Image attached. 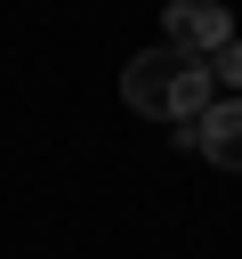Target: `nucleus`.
Segmentation results:
<instances>
[{
  "mask_svg": "<svg viewBox=\"0 0 242 259\" xmlns=\"http://www.w3.org/2000/svg\"><path fill=\"white\" fill-rule=\"evenodd\" d=\"M121 105L194 130V121L210 113V65H194V57H177V49H145V57L121 65Z\"/></svg>",
  "mask_w": 242,
  "mask_h": 259,
  "instance_id": "nucleus-1",
  "label": "nucleus"
},
{
  "mask_svg": "<svg viewBox=\"0 0 242 259\" xmlns=\"http://www.w3.org/2000/svg\"><path fill=\"white\" fill-rule=\"evenodd\" d=\"M226 40H234V8H226V0H169V8H161V49L210 65Z\"/></svg>",
  "mask_w": 242,
  "mask_h": 259,
  "instance_id": "nucleus-2",
  "label": "nucleus"
},
{
  "mask_svg": "<svg viewBox=\"0 0 242 259\" xmlns=\"http://www.w3.org/2000/svg\"><path fill=\"white\" fill-rule=\"evenodd\" d=\"M194 146L218 170H242V97H210V113L194 121Z\"/></svg>",
  "mask_w": 242,
  "mask_h": 259,
  "instance_id": "nucleus-3",
  "label": "nucleus"
},
{
  "mask_svg": "<svg viewBox=\"0 0 242 259\" xmlns=\"http://www.w3.org/2000/svg\"><path fill=\"white\" fill-rule=\"evenodd\" d=\"M210 89H234V97H242V32L210 57Z\"/></svg>",
  "mask_w": 242,
  "mask_h": 259,
  "instance_id": "nucleus-4",
  "label": "nucleus"
}]
</instances>
